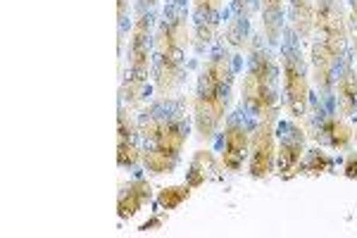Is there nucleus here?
<instances>
[{"label": "nucleus", "mask_w": 357, "mask_h": 238, "mask_svg": "<svg viewBox=\"0 0 357 238\" xmlns=\"http://www.w3.org/2000/svg\"><path fill=\"white\" fill-rule=\"evenodd\" d=\"M141 133V162L148 174L162 177L172 174L181 162L183 146L188 141L186 98H158L138 117Z\"/></svg>", "instance_id": "obj_1"}, {"label": "nucleus", "mask_w": 357, "mask_h": 238, "mask_svg": "<svg viewBox=\"0 0 357 238\" xmlns=\"http://www.w3.org/2000/svg\"><path fill=\"white\" fill-rule=\"evenodd\" d=\"M186 0H167L162 20L153 36V89L155 96H174L186 79V53L191 45Z\"/></svg>", "instance_id": "obj_2"}, {"label": "nucleus", "mask_w": 357, "mask_h": 238, "mask_svg": "<svg viewBox=\"0 0 357 238\" xmlns=\"http://www.w3.org/2000/svg\"><path fill=\"white\" fill-rule=\"evenodd\" d=\"M234 55L227 45L205 57L193 98V129L200 141H212L229 117L234 93Z\"/></svg>", "instance_id": "obj_3"}, {"label": "nucleus", "mask_w": 357, "mask_h": 238, "mask_svg": "<svg viewBox=\"0 0 357 238\" xmlns=\"http://www.w3.org/2000/svg\"><path fill=\"white\" fill-rule=\"evenodd\" d=\"M241 110L252 121L279 114V67L267 43L252 40L241 81Z\"/></svg>", "instance_id": "obj_4"}, {"label": "nucleus", "mask_w": 357, "mask_h": 238, "mask_svg": "<svg viewBox=\"0 0 357 238\" xmlns=\"http://www.w3.org/2000/svg\"><path fill=\"white\" fill-rule=\"evenodd\" d=\"M153 36L155 13H136L126 45V74L122 84V105L141 107L148 101L153 77Z\"/></svg>", "instance_id": "obj_5"}, {"label": "nucleus", "mask_w": 357, "mask_h": 238, "mask_svg": "<svg viewBox=\"0 0 357 238\" xmlns=\"http://www.w3.org/2000/svg\"><path fill=\"white\" fill-rule=\"evenodd\" d=\"M301 43L293 31L286 34L281 43V93L286 114L296 121H303L310 112V67Z\"/></svg>", "instance_id": "obj_6"}, {"label": "nucleus", "mask_w": 357, "mask_h": 238, "mask_svg": "<svg viewBox=\"0 0 357 238\" xmlns=\"http://www.w3.org/2000/svg\"><path fill=\"white\" fill-rule=\"evenodd\" d=\"M314 38H319L331 50L338 62L343 60L348 50V15L343 10L341 0H317L314 3Z\"/></svg>", "instance_id": "obj_7"}, {"label": "nucleus", "mask_w": 357, "mask_h": 238, "mask_svg": "<svg viewBox=\"0 0 357 238\" xmlns=\"http://www.w3.org/2000/svg\"><path fill=\"white\" fill-rule=\"evenodd\" d=\"M252 121L243 110L238 107V112L229 114L227 121H224L222 129V146H220V160L222 167L227 172L238 174L243 170V165L248 162V155H250V136H252Z\"/></svg>", "instance_id": "obj_8"}, {"label": "nucleus", "mask_w": 357, "mask_h": 238, "mask_svg": "<svg viewBox=\"0 0 357 238\" xmlns=\"http://www.w3.org/2000/svg\"><path fill=\"white\" fill-rule=\"evenodd\" d=\"M276 165H274V174L281 179H293L301 174V162L307 153L305 148V129L298 124L296 119H286L276 124Z\"/></svg>", "instance_id": "obj_9"}, {"label": "nucleus", "mask_w": 357, "mask_h": 238, "mask_svg": "<svg viewBox=\"0 0 357 238\" xmlns=\"http://www.w3.org/2000/svg\"><path fill=\"white\" fill-rule=\"evenodd\" d=\"M276 124L279 114L255 121L250 136V155H248V172L252 179H267L274 174L276 165Z\"/></svg>", "instance_id": "obj_10"}, {"label": "nucleus", "mask_w": 357, "mask_h": 238, "mask_svg": "<svg viewBox=\"0 0 357 238\" xmlns=\"http://www.w3.org/2000/svg\"><path fill=\"white\" fill-rule=\"evenodd\" d=\"M310 121V136L314 138L319 146L329 148V150H348L350 141H353L355 131L348 124V119L341 117L336 110H324L319 105L314 114L307 112Z\"/></svg>", "instance_id": "obj_11"}, {"label": "nucleus", "mask_w": 357, "mask_h": 238, "mask_svg": "<svg viewBox=\"0 0 357 238\" xmlns=\"http://www.w3.org/2000/svg\"><path fill=\"white\" fill-rule=\"evenodd\" d=\"M333 107L341 117H357V67L353 53H348L336 67L333 81Z\"/></svg>", "instance_id": "obj_12"}, {"label": "nucleus", "mask_w": 357, "mask_h": 238, "mask_svg": "<svg viewBox=\"0 0 357 238\" xmlns=\"http://www.w3.org/2000/svg\"><path fill=\"white\" fill-rule=\"evenodd\" d=\"M336 67L338 60L333 53L321 43L319 38L312 40V48H310V77H312L317 91L321 96V105L333 103V81H336Z\"/></svg>", "instance_id": "obj_13"}, {"label": "nucleus", "mask_w": 357, "mask_h": 238, "mask_svg": "<svg viewBox=\"0 0 357 238\" xmlns=\"http://www.w3.org/2000/svg\"><path fill=\"white\" fill-rule=\"evenodd\" d=\"M141 162V133H138V119L131 117L126 105H119L117 121V165L122 170H134Z\"/></svg>", "instance_id": "obj_14"}, {"label": "nucleus", "mask_w": 357, "mask_h": 238, "mask_svg": "<svg viewBox=\"0 0 357 238\" xmlns=\"http://www.w3.org/2000/svg\"><path fill=\"white\" fill-rule=\"evenodd\" d=\"M193 27H195V48L203 50L217 38L222 24L224 0H191Z\"/></svg>", "instance_id": "obj_15"}, {"label": "nucleus", "mask_w": 357, "mask_h": 238, "mask_svg": "<svg viewBox=\"0 0 357 238\" xmlns=\"http://www.w3.org/2000/svg\"><path fill=\"white\" fill-rule=\"evenodd\" d=\"M153 198V186L148 181L143 174H136L129 184L119 191V198H117V214L122 219H131L134 214H138L143 210L146 202H151Z\"/></svg>", "instance_id": "obj_16"}, {"label": "nucleus", "mask_w": 357, "mask_h": 238, "mask_svg": "<svg viewBox=\"0 0 357 238\" xmlns=\"http://www.w3.org/2000/svg\"><path fill=\"white\" fill-rule=\"evenodd\" d=\"M220 167H222V160L217 162V158L210 150H198V153L193 155L191 165H188L186 184L191 186V188H200L205 181L220 177Z\"/></svg>", "instance_id": "obj_17"}, {"label": "nucleus", "mask_w": 357, "mask_h": 238, "mask_svg": "<svg viewBox=\"0 0 357 238\" xmlns=\"http://www.w3.org/2000/svg\"><path fill=\"white\" fill-rule=\"evenodd\" d=\"M252 5H255V0H231V15H229L227 22V38L231 45H243Z\"/></svg>", "instance_id": "obj_18"}, {"label": "nucleus", "mask_w": 357, "mask_h": 238, "mask_svg": "<svg viewBox=\"0 0 357 238\" xmlns=\"http://www.w3.org/2000/svg\"><path fill=\"white\" fill-rule=\"evenodd\" d=\"M314 3L317 0H291V31L301 40H310L314 31Z\"/></svg>", "instance_id": "obj_19"}, {"label": "nucleus", "mask_w": 357, "mask_h": 238, "mask_svg": "<svg viewBox=\"0 0 357 238\" xmlns=\"http://www.w3.org/2000/svg\"><path fill=\"white\" fill-rule=\"evenodd\" d=\"M262 8V27L269 43H279L284 34V0H260Z\"/></svg>", "instance_id": "obj_20"}, {"label": "nucleus", "mask_w": 357, "mask_h": 238, "mask_svg": "<svg viewBox=\"0 0 357 238\" xmlns=\"http://www.w3.org/2000/svg\"><path fill=\"white\" fill-rule=\"evenodd\" d=\"M333 167H336L333 155L326 153L321 146H317L305 153V158L301 162V174H305V177H324V174L333 172Z\"/></svg>", "instance_id": "obj_21"}, {"label": "nucleus", "mask_w": 357, "mask_h": 238, "mask_svg": "<svg viewBox=\"0 0 357 238\" xmlns=\"http://www.w3.org/2000/svg\"><path fill=\"white\" fill-rule=\"evenodd\" d=\"M191 186L188 184H178V186H165V188H160L158 198H155V202H158L160 210L165 212H172L176 210V207H181L183 202H186L188 198H191Z\"/></svg>", "instance_id": "obj_22"}, {"label": "nucleus", "mask_w": 357, "mask_h": 238, "mask_svg": "<svg viewBox=\"0 0 357 238\" xmlns=\"http://www.w3.org/2000/svg\"><path fill=\"white\" fill-rule=\"evenodd\" d=\"M348 38H350V53H353L357 67V0H348Z\"/></svg>", "instance_id": "obj_23"}, {"label": "nucleus", "mask_w": 357, "mask_h": 238, "mask_svg": "<svg viewBox=\"0 0 357 238\" xmlns=\"http://www.w3.org/2000/svg\"><path fill=\"white\" fill-rule=\"evenodd\" d=\"M343 177L345 179H357V150L348 153L343 160Z\"/></svg>", "instance_id": "obj_24"}, {"label": "nucleus", "mask_w": 357, "mask_h": 238, "mask_svg": "<svg viewBox=\"0 0 357 238\" xmlns=\"http://www.w3.org/2000/svg\"><path fill=\"white\" fill-rule=\"evenodd\" d=\"M158 0H136V13H155Z\"/></svg>", "instance_id": "obj_25"}, {"label": "nucleus", "mask_w": 357, "mask_h": 238, "mask_svg": "<svg viewBox=\"0 0 357 238\" xmlns=\"http://www.w3.org/2000/svg\"><path fill=\"white\" fill-rule=\"evenodd\" d=\"M126 15H129V0H119V27H122V34L126 27Z\"/></svg>", "instance_id": "obj_26"}, {"label": "nucleus", "mask_w": 357, "mask_h": 238, "mask_svg": "<svg viewBox=\"0 0 357 238\" xmlns=\"http://www.w3.org/2000/svg\"><path fill=\"white\" fill-rule=\"evenodd\" d=\"M158 226H162V217H153V219H148L146 224H141V229H138V231H153V229H158Z\"/></svg>", "instance_id": "obj_27"}, {"label": "nucleus", "mask_w": 357, "mask_h": 238, "mask_svg": "<svg viewBox=\"0 0 357 238\" xmlns=\"http://www.w3.org/2000/svg\"><path fill=\"white\" fill-rule=\"evenodd\" d=\"M355 138H357V131H355Z\"/></svg>", "instance_id": "obj_28"}]
</instances>
